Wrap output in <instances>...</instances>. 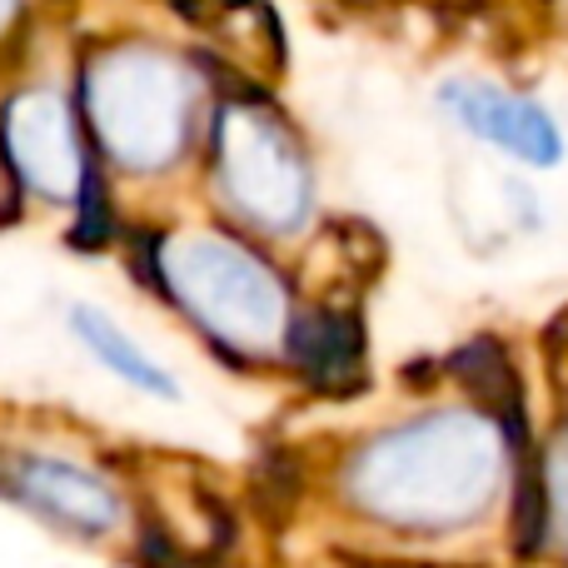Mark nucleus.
Wrapping results in <instances>:
<instances>
[{
  "label": "nucleus",
  "mask_w": 568,
  "mask_h": 568,
  "mask_svg": "<svg viewBox=\"0 0 568 568\" xmlns=\"http://www.w3.org/2000/svg\"><path fill=\"white\" fill-rule=\"evenodd\" d=\"M544 504H549V524L568 549V429L554 439L549 464H544Z\"/></svg>",
  "instance_id": "9d476101"
},
{
  "label": "nucleus",
  "mask_w": 568,
  "mask_h": 568,
  "mask_svg": "<svg viewBox=\"0 0 568 568\" xmlns=\"http://www.w3.org/2000/svg\"><path fill=\"white\" fill-rule=\"evenodd\" d=\"M294 354L304 359L314 384L349 389L359 379V329H354L349 310H314L294 334Z\"/></svg>",
  "instance_id": "6e6552de"
},
{
  "label": "nucleus",
  "mask_w": 568,
  "mask_h": 568,
  "mask_svg": "<svg viewBox=\"0 0 568 568\" xmlns=\"http://www.w3.org/2000/svg\"><path fill=\"white\" fill-rule=\"evenodd\" d=\"M504 444L474 414L404 424L354 459L349 489L369 514L404 529H449L494 499Z\"/></svg>",
  "instance_id": "f257e3e1"
},
{
  "label": "nucleus",
  "mask_w": 568,
  "mask_h": 568,
  "mask_svg": "<svg viewBox=\"0 0 568 568\" xmlns=\"http://www.w3.org/2000/svg\"><path fill=\"white\" fill-rule=\"evenodd\" d=\"M6 150L16 160L20 180L36 195L70 205L75 195H85L90 175L80 165V145H75V120H70L65 95L55 90H30V95L10 100L6 110Z\"/></svg>",
  "instance_id": "39448f33"
},
{
  "label": "nucleus",
  "mask_w": 568,
  "mask_h": 568,
  "mask_svg": "<svg viewBox=\"0 0 568 568\" xmlns=\"http://www.w3.org/2000/svg\"><path fill=\"white\" fill-rule=\"evenodd\" d=\"M220 180L255 225L290 230L310 205V170H304L294 140L255 105L225 110L220 125Z\"/></svg>",
  "instance_id": "20e7f679"
},
{
  "label": "nucleus",
  "mask_w": 568,
  "mask_h": 568,
  "mask_svg": "<svg viewBox=\"0 0 568 568\" xmlns=\"http://www.w3.org/2000/svg\"><path fill=\"white\" fill-rule=\"evenodd\" d=\"M70 320H75V334L90 344V354H95L110 374H120L125 384H135V389H145V394L175 399V379H170V374L160 369V364L150 359V354L140 349V344L130 339L115 320H105V314L90 310V304H75V314H70Z\"/></svg>",
  "instance_id": "1a4fd4ad"
},
{
  "label": "nucleus",
  "mask_w": 568,
  "mask_h": 568,
  "mask_svg": "<svg viewBox=\"0 0 568 568\" xmlns=\"http://www.w3.org/2000/svg\"><path fill=\"white\" fill-rule=\"evenodd\" d=\"M165 284L210 334L230 344H265L284 324V294L255 255L225 240H180L165 250Z\"/></svg>",
  "instance_id": "7ed1b4c3"
},
{
  "label": "nucleus",
  "mask_w": 568,
  "mask_h": 568,
  "mask_svg": "<svg viewBox=\"0 0 568 568\" xmlns=\"http://www.w3.org/2000/svg\"><path fill=\"white\" fill-rule=\"evenodd\" d=\"M444 105L454 110V120H459L469 135L509 150L524 165H559V155H564L559 125H554L534 100L494 90V85H484V80H454V85H444Z\"/></svg>",
  "instance_id": "0eeeda50"
},
{
  "label": "nucleus",
  "mask_w": 568,
  "mask_h": 568,
  "mask_svg": "<svg viewBox=\"0 0 568 568\" xmlns=\"http://www.w3.org/2000/svg\"><path fill=\"white\" fill-rule=\"evenodd\" d=\"M190 80L160 50H105L85 75L100 145L125 170H160L190 135Z\"/></svg>",
  "instance_id": "f03ea898"
},
{
  "label": "nucleus",
  "mask_w": 568,
  "mask_h": 568,
  "mask_svg": "<svg viewBox=\"0 0 568 568\" xmlns=\"http://www.w3.org/2000/svg\"><path fill=\"white\" fill-rule=\"evenodd\" d=\"M16 16H20V0H0V30H6Z\"/></svg>",
  "instance_id": "9b49d317"
},
{
  "label": "nucleus",
  "mask_w": 568,
  "mask_h": 568,
  "mask_svg": "<svg viewBox=\"0 0 568 568\" xmlns=\"http://www.w3.org/2000/svg\"><path fill=\"white\" fill-rule=\"evenodd\" d=\"M6 489L36 514L65 524L75 534H105L120 524V499L105 479L85 474L80 464L45 459V454H16L6 464Z\"/></svg>",
  "instance_id": "423d86ee"
}]
</instances>
